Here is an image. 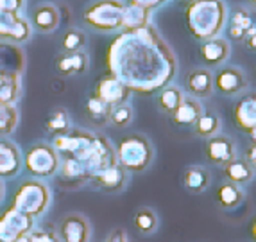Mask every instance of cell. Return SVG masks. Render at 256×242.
I'll return each mask as SVG.
<instances>
[{
    "instance_id": "6da1fadb",
    "label": "cell",
    "mask_w": 256,
    "mask_h": 242,
    "mask_svg": "<svg viewBox=\"0 0 256 242\" xmlns=\"http://www.w3.org/2000/svg\"><path fill=\"white\" fill-rule=\"evenodd\" d=\"M110 74L136 92H154L176 76L178 61L165 40L150 26L124 31L108 51Z\"/></svg>"
},
{
    "instance_id": "7a4b0ae2",
    "label": "cell",
    "mask_w": 256,
    "mask_h": 242,
    "mask_svg": "<svg viewBox=\"0 0 256 242\" xmlns=\"http://www.w3.org/2000/svg\"><path fill=\"white\" fill-rule=\"evenodd\" d=\"M184 17L190 34L199 42H206L224 29L228 9L222 0H194L186 6Z\"/></svg>"
},
{
    "instance_id": "3957f363",
    "label": "cell",
    "mask_w": 256,
    "mask_h": 242,
    "mask_svg": "<svg viewBox=\"0 0 256 242\" xmlns=\"http://www.w3.org/2000/svg\"><path fill=\"white\" fill-rule=\"evenodd\" d=\"M116 163L128 172H144L154 160V147L146 135L132 133L116 144Z\"/></svg>"
},
{
    "instance_id": "277c9868",
    "label": "cell",
    "mask_w": 256,
    "mask_h": 242,
    "mask_svg": "<svg viewBox=\"0 0 256 242\" xmlns=\"http://www.w3.org/2000/svg\"><path fill=\"white\" fill-rule=\"evenodd\" d=\"M126 4L122 0H94L82 11V22L95 33L122 31Z\"/></svg>"
},
{
    "instance_id": "5b68a950",
    "label": "cell",
    "mask_w": 256,
    "mask_h": 242,
    "mask_svg": "<svg viewBox=\"0 0 256 242\" xmlns=\"http://www.w3.org/2000/svg\"><path fill=\"white\" fill-rule=\"evenodd\" d=\"M50 204V190L40 179H26L14 192L13 206L26 215L38 219L47 212Z\"/></svg>"
},
{
    "instance_id": "8992f818",
    "label": "cell",
    "mask_w": 256,
    "mask_h": 242,
    "mask_svg": "<svg viewBox=\"0 0 256 242\" xmlns=\"http://www.w3.org/2000/svg\"><path fill=\"white\" fill-rule=\"evenodd\" d=\"M24 165L30 176L40 179H48L60 172L61 158L52 144L36 142L24 154Z\"/></svg>"
},
{
    "instance_id": "52a82bcc",
    "label": "cell",
    "mask_w": 256,
    "mask_h": 242,
    "mask_svg": "<svg viewBox=\"0 0 256 242\" xmlns=\"http://www.w3.org/2000/svg\"><path fill=\"white\" fill-rule=\"evenodd\" d=\"M32 33L34 31L30 27L29 18L24 13L0 11V42L24 45L30 40Z\"/></svg>"
},
{
    "instance_id": "ba28073f",
    "label": "cell",
    "mask_w": 256,
    "mask_h": 242,
    "mask_svg": "<svg viewBox=\"0 0 256 242\" xmlns=\"http://www.w3.org/2000/svg\"><path fill=\"white\" fill-rule=\"evenodd\" d=\"M34 221L36 219L26 215L11 204L0 217V242H16L20 237L30 233L34 228Z\"/></svg>"
},
{
    "instance_id": "9c48e42d",
    "label": "cell",
    "mask_w": 256,
    "mask_h": 242,
    "mask_svg": "<svg viewBox=\"0 0 256 242\" xmlns=\"http://www.w3.org/2000/svg\"><path fill=\"white\" fill-rule=\"evenodd\" d=\"M249 86L248 76L240 67H222L217 70V74H214V90H217L218 94L233 97L238 95L242 92H246Z\"/></svg>"
},
{
    "instance_id": "30bf717a",
    "label": "cell",
    "mask_w": 256,
    "mask_h": 242,
    "mask_svg": "<svg viewBox=\"0 0 256 242\" xmlns=\"http://www.w3.org/2000/svg\"><path fill=\"white\" fill-rule=\"evenodd\" d=\"M94 94L111 108L116 106V104H126L129 101V97H131V88L126 86L113 74H106V76L97 81Z\"/></svg>"
},
{
    "instance_id": "8fae6325",
    "label": "cell",
    "mask_w": 256,
    "mask_h": 242,
    "mask_svg": "<svg viewBox=\"0 0 256 242\" xmlns=\"http://www.w3.org/2000/svg\"><path fill=\"white\" fill-rule=\"evenodd\" d=\"M204 156L212 165L224 167L231 160L236 158L235 142L226 135H215L212 138H206L204 142Z\"/></svg>"
},
{
    "instance_id": "7c38bea8",
    "label": "cell",
    "mask_w": 256,
    "mask_h": 242,
    "mask_svg": "<svg viewBox=\"0 0 256 242\" xmlns=\"http://www.w3.org/2000/svg\"><path fill=\"white\" fill-rule=\"evenodd\" d=\"M129 183V172L120 167L118 163L108 167V169L100 170L98 174H95L92 178L90 185L97 190L110 192V194H115V192H122Z\"/></svg>"
},
{
    "instance_id": "4fadbf2b",
    "label": "cell",
    "mask_w": 256,
    "mask_h": 242,
    "mask_svg": "<svg viewBox=\"0 0 256 242\" xmlns=\"http://www.w3.org/2000/svg\"><path fill=\"white\" fill-rule=\"evenodd\" d=\"M30 27L32 31L40 34H52L54 31L60 29L61 26V13L60 9L56 8L52 4H47V2H43V4H38L32 8L30 11Z\"/></svg>"
},
{
    "instance_id": "5bb4252c",
    "label": "cell",
    "mask_w": 256,
    "mask_h": 242,
    "mask_svg": "<svg viewBox=\"0 0 256 242\" xmlns=\"http://www.w3.org/2000/svg\"><path fill=\"white\" fill-rule=\"evenodd\" d=\"M58 237L61 242H88L90 240V224L79 213L63 217L58 226Z\"/></svg>"
},
{
    "instance_id": "9a60e30c",
    "label": "cell",
    "mask_w": 256,
    "mask_h": 242,
    "mask_svg": "<svg viewBox=\"0 0 256 242\" xmlns=\"http://www.w3.org/2000/svg\"><path fill=\"white\" fill-rule=\"evenodd\" d=\"M24 165L22 151L14 142L0 138V179H9L20 174Z\"/></svg>"
},
{
    "instance_id": "2e32d148",
    "label": "cell",
    "mask_w": 256,
    "mask_h": 242,
    "mask_svg": "<svg viewBox=\"0 0 256 242\" xmlns=\"http://www.w3.org/2000/svg\"><path fill=\"white\" fill-rule=\"evenodd\" d=\"M235 126L244 133H251L256 128V92H246L233 108Z\"/></svg>"
},
{
    "instance_id": "e0dca14e",
    "label": "cell",
    "mask_w": 256,
    "mask_h": 242,
    "mask_svg": "<svg viewBox=\"0 0 256 242\" xmlns=\"http://www.w3.org/2000/svg\"><path fill=\"white\" fill-rule=\"evenodd\" d=\"M26 52L20 45L0 42V74L22 77L26 72Z\"/></svg>"
},
{
    "instance_id": "ac0fdd59",
    "label": "cell",
    "mask_w": 256,
    "mask_h": 242,
    "mask_svg": "<svg viewBox=\"0 0 256 242\" xmlns=\"http://www.w3.org/2000/svg\"><path fill=\"white\" fill-rule=\"evenodd\" d=\"M199 54H201L202 63L208 68L222 67L231 54V45L228 43V40L220 38V36H215V38H210L206 42H202L201 49H199Z\"/></svg>"
},
{
    "instance_id": "d6986e66",
    "label": "cell",
    "mask_w": 256,
    "mask_h": 242,
    "mask_svg": "<svg viewBox=\"0 0 256 242\" xmlns=\"http://www.w3.org/2000/svg\"><path fill=\"white\" fill-rule=\"evenodd\" d=\"M54 68H56V72L64 77L81 76V74L86 72V68H88V54H86L84 51L61 52V54L56 58Z\"/></svg>"
},
{
    "instance_id": "ffe728a7",
    "label": "cell",
    "mask_w": 256,
    "mask_h": 242,
    "mask_svg": "<svg viewBox=\"0 0 256 242\" xmlns=\"http://www.w3.org/2000/svg\"><path fill=\"white\" fill-rule=\"evenodd\" d=\"M186 90L196 99H208L214 94V74L208 68H194L186 76Z\"/></svg>"
},
{
    "instance_id": "44dd1931",
    "label": "cell",
    "mask_w": 256,
    "mask_h": 242,
    "mask_svg": "<svg viewBox=\"0 0 256 242\" xmlns=\"http://www.w3.org/2000/svg\"><path fill=\"white\" fill-rule=\"evenodd\" d=\"M202 104L199 99L196 97H184L183 102L180 104V108L170 115L172 122L176 126H181V128H186V126H194L197 122V119L202 115Z\"/></svg>"
},
{
    "instance_id": "7402d4cb",
    "label": "cell",
    "mask_w": 256,
    "mask_h": 242,
    "mask_svg": "<svg viewBox=\"0 0 256 242\" xmlns=\"http://www.w3.org/2000/svg\"><path fill=\"white\" fill-rule=\"evenodd\" d=\"M210 183H212V174L210 170L202 165H190L183 172V187L184 190L192 192V194H201L208 190Z\"/></svg>"
},
{
    "instance_id": "603a6c76",
    "label": "cell",
    "mask_w": 256,
    "mask_h": 242,
    "mask_svg": "<svg viewBox=\"0 0 256 242\" xmlns=\"http://www.w3.org/2000/svg\"><path fill=\"white\" fill-rule=\"evenodd\" d=\"M222 172H224L226 181L236 183V185H240V187L251 183L256 174L246 158H235V160H231L230 163H226V165L222 167Z\"/></svg>"
},
{
    "instance_id": "cb8c5ba5",
    "label": "cell",
    "mask_w": 256,
    "mask_h": 242,
    "mask_svg": "<svg viewBox=\"0 0 256 242\" xmlns=\"http://www.w3.org/2000/svg\"><path fill=\"white\" fill-rule=\"evenodd\" d=\"M246 201V192L236 183L226 181L217 188V203L222 210H236Z\"/></svg>"
},
{
    "instance_id": "d4e9b609",
    "label": "cell",
    "mask_w": 256,
    "mask_h": 242,
    "mask_svg": "<svg viewBox=\"0 0 256 242\" xmlns=\"http://www.w3.org/2000/svg\"><path fill=\"white\" fill-rule=\"evenodd\" d=\"M196 136L206 140V138H212V136L218 135L222 128V120L217 113L214 111H202V115L197 119V122L192 126Z\"/></svg>"
},
{
    "instance_id": "484cf974",
    "label": "cell",
    "mask_w": 256,
    "mask_h": 242,
    "mask_svg": "<svg viewBox=\"0 0 256 242\" xmlns=\"http://www.w3.org/2000/svg\"><path fill=\"white\" fill-rule=\"evenodd\" d=\"M183 99H184V94L180 86L166 85L160 90V94H158V108L165 115H172L178 108H180Z\"/></svg>"
},
{
    "instance_id": "4316f807",
    "label": "cell",
    "mask_w": 256,
    "mask_h": 242,
    "mask_svg": "<svg viewBox=\"0 0 256 242\" xmlns=\"http://www.w3.org/2000/svg\"><path fill=\"white\" fill-rule=\"evenodd\" d=\"M149 13L150 9L144 8V6L132 4V2L129 6H126L122 31H136L149 26Z\"/></svg>"
},
{
    "instance_id": "83f0119b",
    "label": "cell",
    "mask_w": 256,
    "mask_h": 242,
    "mask_svg": "<svg viewBox=\"0 0 256 242\" xmlns=\"http://www.w3.org/2000/svg\"><path fill=\"white\" fill-rule=\"evenodd\" d=\"M45 129L54 136H60V135H64V133H68L70 129H72V119H70V113L64 110V108H54L47 117Z\"/></svg>"
},
{
    "instance_id": "f1b7e54d",
    "label": "cell",
    "mask_w": 256,
    "mask_h": 242,
    "mask_svg": "<svg viewBox=\"0 0 256 242\" xmlns=\"http://www.w3.org/2000/svg\"><path fill=\"white\" fill-rule=\"evenodd\" d=\"M132 224H134V228H136L142 235L156 233V229H158V224H160L158 213L154 212L152 208H149V206H142V208H138L136 212H134Z\"/></svg>"
},
{
    "instance_id": "f546056e",
    "label": "cell",
    "mask_w": 256,
    "mask_h": 242,
    "mask_svg": "<svg viewBox=\"0 0 256 242\" xmlns=\"http://www.w3.org/2000/svg\"><path fill=\"white\" fill-rule=\"evenodd\" d=\"M22 95V77L0 74V102L16 104Z\"/></svg>"
},
{
    "instance_id": "4dcf8cb0",
    "label": "cell",
    "mask_w": 256,
    "mask_h": 242,
    "mask_svg": "<svg viewBox=\"0 0 256 242\" xmlns=\"http://www.w3.org/2000/svg\"><path fill=\"white\" fill-rule=\"evenodd\" d=\"M18 122H20V111L16 104L0 102V138L11 135L18 128Z\"/></svg>"
},
{
    "instance_id": "1f68e13d",
    "label": "cell",
    "mask_w": 256,
    "mask_h": 242,
    "mask_svg": "<svg viewBox=\"0 0 256 242\" xmlns=\"http://www.w3.org/2000/svg\"><path fill=\"white\" fill-rule=\"evenodd\" d=\"M84 108H86V115H88L94 122H97V124H106L108 122V115H110L111 108L108 106L104 101H100L95 94H92L90 97L86 99Z\"/></svg>"
},
{
    "instance_id": "d6a6232c",
    "label": "cell",
    "mask_w": 256,
    "mask_h": 242,
    "mask_svg": "<svg viewBox=\"0 0 256 242\" xmlns=\"http://www.w3.org/2000/svg\"><path fill=\"white\" fill-rule=\"evenodd\" d=\"M86 33L81 29H68L63 34V40H61V51L63 52H79L84 49L86 45Z\"/></svg>"
},
{
    "instance_id": "836d02e7",
    "label": "cell",
    "mask_w": 256,
    "mask_h": 242,
    "mask_svg": "<svg viewBox=\"0 0 256 242\" xmlns=\"http://www.w3.org/2000/svg\"><path fill=\"white\" fill-rule=\"evenodd\" d=\"M132 108L129 106L128 102L126 104H116V106H111L110 115H108V122L115 128H128L129 124L132 122Z\"/></svg>"
},
{
    "instance_id": "e575fe53",
    "label": "cell",
    "mask_w": 256,
    "mask_h": 242,
    "mask_svg": "<svg viewBox=\"0 0 256 242\" xmlns=\"http://www.w3.org/2000/svg\"><path fill=\"white\" fill-rule=\"evenodd\" d=\"M30 242H61L58 237V229H54L50 224L47 226H34L29 233Z\"/></svg>"
},
{
    "instance_id": "d590c367",
    "label": "cell",
    "mask_w": 256,
    "mask_h": 242,
    "mask_svg": "<svg viewBox=\"0 0 256 242\" xmlns=\"http://www.w3.org/2000/svg\"><path fill=\"white\" fill-rule=\"evenodd\" d=\"M231 26H236L244 31H249L251 27H254V22L251 18V13H249L248 9L238 6L231 11Z\"/></svg>"
},
{
    "instance_id": "8d00e7d4",
    "label": "cell",
    "mask_w": 256,
    "mask_h": 242,
    "mask_svg": "<svg viewBox=\"0 0 256 242\" xmlns=\"http://www.w3.org/2000/svg\"><path fill=\"white\" fill-rule=\"evenodd\" d=\"M27 0H0V11L9 13H24Z\"/></svg>"
},
{
    "instance_id": "74e56055",
    "label": "cell",
    "mask_w": 256,
    "mask_h": 242,
    "mask_svg": "<svg viewBox=\"0 0 256 242\" xmlns=\"http://www.w3.org/2000/svg\"><path fill=\"white\" fill-rule=\"evenodd\" d=\"M228 36H230L231 40H235V42H242V40L248 38V31L240 29V27H236V26H230L228 27Z\"/></svg>"
},
{
    "instance_id": "f35d334b",
    "label": "cell",
    "mask_w": 256,
    "mask_h": 242,
    "mask_svg": "<svg viewBox=\"0 0 256 242\" xmlns=\"http://www.w3.org/2000/svg\"><path fill=\"white\" fill-rule=\"evenodd\" d=\"M246 160H248V163L252 167V170L256 172V144H251L248 149H246Z\"/></svg>"
},
{
    "instance_id": "ab89813d",
    "label": "cell",
    "mask_w": 256,
    "mask_h": 242,
    "mask_svg": "<svg viewBox=\"0 0 256 242\" xmlns=\"http://www.w3.org/2000/svg\"><path fill=\"white\" fill-rule=\"evenodd\" d=\"M246 47L251 52H256V27H251L248 31V38H246Z\"/></svg>"
},
{
    "instance_id": "60d3db41",
    "label": "cell",
    "mask_w": 256,
    "mask_h": 242,
    "mask_svg": "<svg viewBox=\"0 0 256 242\" xmlns=\"http://www.w3.org/2000/svg\"><path fill=\"white\" fill-rule=\"evenodd\" d=\"M132 4H138V6H144V8L147 9H152L156 8V6H162L165 0H131Z\"/></svg>"
},
{
    "instance_id": "b9f144b4",
    "label": "cell",
    "mask_w": 256,
    "mask_h": 242,
    "mask_svg": "<svg viewBox=\"0 0 256 242\" xmlns=\"http://www.w3.org/2000/svg\"><path fill=\"white\" fill-rule=\"evenodd\" d=\"M4 195H6V185H4V179H0V204L4 201Z\"/></svg>"
},
{
    "instance_id": "7bdbcfd3",
    "label": "cell",
    "mask_w": 256,
    "mask_h": 242,
    "mask_svg": "<svg viewBox=\"0 0 256 242\" xmlns=\"http://www.w3.org/2000/svg\"><path fill=\"white\" fill-rule=\"evenodd\" d=\"M251 237H252V242H256V217L251 222Z\"/></svg>"
},
{
    "instance_id": "ee69618b",
    "label": "cell",
    "mask_w": 256,
    "mask_h": 242,
    "mask_svg": "<svg viewBox=\"0 0 256 242\" xmlns=\"http://www.w3.org/2000/svg\"><path fill=\"white\" fill-rule=\"evenodd\" d=\"M249 135V140H251V144H256V128L252 129L251 133H248Z\"/></svg>"
},
{
    "instance_id": "f6af8a7d",
    "label": "cell",
    "mask_w": 256,
    "mask_h": 242,
    "mask_svg": "<svg viewBox=\"0 0 256 242\" xmlns=\"http://www.w3.org/2000/svg\"><path fill=\"white\" fill-rule=\"evenodd\" d=\"M246 4H248L249 8L254 9V11H256V0H246Z\"/></svg>"
},
{
    "instance_id": "bcb514c9",
    "label": "cell",
    "mask_w": 256,
    "mask_h": 242,
    "mask_svg": "<svg viewBox=\"0 0 256 242\" xmlns=\"http://www.w3.org/2000/svg\"><path fill=\"white\" fill-rule=\"evenodd\" d=\"M181 2H183V4H192V2H194V0H181Z\"/></svg>"
}]
</instances>
